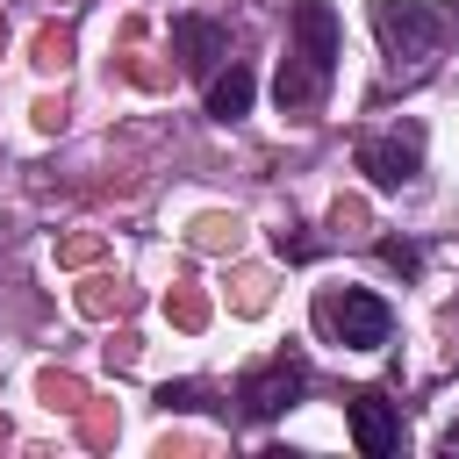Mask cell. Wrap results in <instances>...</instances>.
Here are the masks:
<instances>
[{
	"mask_svg": "<svg viewBox=\"0 0 459 459\" xmlns=\"http://www.w3.org/2000/svg\"><path fill=\"white\" fill-rule=\"evenodd\" d=\"M337 57H344V22L330 0H294L287 7V57L273 79L280 115H316L337 86Z\"/></svg>",
	"mask_w": 459,
	"mask_h": 459,
	"instance_id": "1",
	"label": "cell"
},
{
	"mask_svg": "<svg viewBox=\"0 0 459 459\" xmlns=\"http://www.w3.org/2000/svg\"><path fill=\"white\" fill-rule=\"evenodd\" d=\"M366 22H373V36H380V50H387V72H394L402 86H416V79L445 57V43L459 36V14H452V7H430V0H373Z\"/></svg>",
	"mask_w": 459,
	"mask_h": 459,
	"instance_id": "2",
	"label": "cell"
},
{
	"mask_svg": "<svg viewBox=\"0 0 459 459\" xmlns=\"http://www.w3.org/2000/svg\"><path fill=\"white\" fill-rule=\"evenodd\" d=\"M308 323H316L323 344H344V351H380L394 337V308L373 287H316Z\"/></svg>",
	"mask_w": 459,
	"mask_h": 459,
	"instance_id": "3",
	"label": "cell"
},
{
	"mask_svg": "<svg viewBox=\"0 0 459 459\" xmlns=\"http://www.w3.org/2000/svg\"><path fill=\"white\" fill-rule=\"evenodd\" d=\"M351 165L366 172V186H373V194H402V186L423 172V122H394V129L359 136Z\"/></svg>",
	"mask_w": 459,
	"mask_h": 459,
	"instance_id": "4",
	"label": "cell"
},
{
	"mask_svg": "<svg viewBox=\"0 0 459 459\" xmlns=\"http://www.w3.org/2000/svg\"><path fill=\"white\" fill-rule=\"evenodd\" d=\"M301 394H308V359H301V351H273L265 366H251V373L237 380V416H244V423H273V416H287Z\"/></svg>",
	"mask_w": 459,
	"mask_h": 459,
	"instance_id": "5",
	"label": "cell"
},
{
	"mask_svg": "<svg viewBox=\"0 0 459 459\" xmlns=\"http://www.w3.org/2000/svg\"><path fill=\"white\" fill-rule=\"evenodd\" d=\"M344 423H351V445L366 459H394L402 452V402H387L380 387H351L344 394Z\"/></svg>",
	"mask_w": 459,
	"mask_h": 459,
	"instance_id": "6",
	"label": "cell"
},
{
	"mask_svg": "<svg viewBox=\"0 0 459 459\" xmlns=\"http://www.w3.org/2000/svg\"><path fill=\"white\" fill-rule=\"evenodd\" d=\"M172 57L194 72V79H215L230 65V29L215 14H172Z\"/></svg>",
	"mask_w": 459,
	"mask_h": 459,
	"instance_id": "7",
	"label": "cell"
},
{
	"mask_svg": "<svg viewBox=\"0 0 459 459\" xmlns=\"http://www.w3.org/2000/svg\"><path fill=\"white\" fill-rule=\"evenodd\" d=\"M251 100H258V72H251L244 57H230V65L208 79V115H215V122H237V115H251Z\"/></svg>",
	"mask_w": 459,
	"mask_h": 459,
	"instance_id": "8",
	"label": "cell"
},
{
	"mask_svg": "<svg viewBox=\"0 0 459 459\" xmlns=\"http://www.w3.org/2000/svg\"><path fill=\"white\" fill-rule=\"evenodd\" d=\"M373 258H380V265H394L402 280H416V273H423V251H416L409 237H380V244H373Z\"/></svg>",
	"mask_w": 459,
	"mask_h": 459,
	"instance_id": "9",
	"label": "cell"
},
{
	"mask_svg": "<svg viewBox=\"0 0 459 459\" xmlns=\"http://www.w3.org/2000/svg\"><path fill=\"white\" fill-rule=\"evenodd\" d=\"M437 452H445V459H459V423H445V430H437Z\"/></svg>",
	"mask_w": 459,
	"mask_h": 459,
	"instance_id": "10",
	"label": "cell"
},
{
	"mask_svg": "<svg viewBox=\"0 0 459 459\" xmlns=\"http://www.w3.org/2000/svg\"><path fill=\"white\" fill-rule=\"evenodd\" d=\"M452 316H459V301H452Z\"/></svg>",
	"mask_w": 459,
	"mask_h": 459,
	"instance_id": "11",
	"label": "cell"
}]
</instances>
